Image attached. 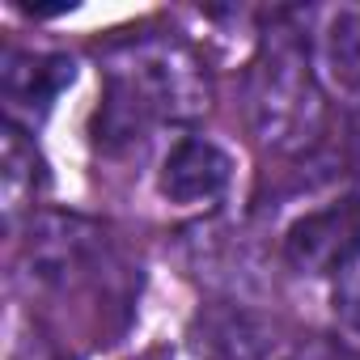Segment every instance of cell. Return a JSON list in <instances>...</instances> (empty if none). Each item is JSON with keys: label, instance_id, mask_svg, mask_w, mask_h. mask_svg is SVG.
<instances>
[{"label": "cell", "instance_id": "obj_1", "mask_svg": "<svg viewBox=\"0 0 360 360\" xmlns=\"http://www.w3.org/2000/svg\"><path fill=\"white\" fill-rule=\"evenodd\" d=\"M94 136L102 148H127L161 123H191L208 110L212 85L200 56L169 34H140L106 56Z\"/></svg>", "mask_w": 360, "mask_h": 360}, {"label": "cell", "instance_id": "obj_2", "mask_svg": "<svg viewBox=\"0 0 360 360\" xmlns=\"http://www.w3.org/2000/svg\"><path fill=\"white\" fill-rule=\"evenodd\" d=\"M246 110L263 148L297 157L326 131V102L297 30H271L246 77Z\"/></svg>", "mask_w": 360, "mask_h": 360}, {"label": "cell", "instance_id": "obj_3", "mask_svg": "<svg viewBox=\"0 0 360 360\" xmlns=\"http://www.w3.org/2000/svg\"><path fill=\"white\" fill-rule=\"evenodd\" d=\"M191 347L200 360H335V352L318 335L233 301L195 314Z\"/></svg>", "mask_w": 360, "mask_h": 360}, {"label": "cell", "instance_id": "obj_4", "mask_svg": "<svg viewBox=\"0 0 360 360\" xmlns=\"http://www.w3.org/2000/svg\"><path fill=\"white\" fill-rule=\"evenodd\" d=\"M284 259L301 276H343L360 259V195L297 217L284 233Z\"/></svg>", "mask_w": 360, "mask_h": 360}, {"label": "cell", "instance_id": "obj_5", "mask_svg": "<svg viewBox=\"0 0 360 360\" xmlns=\"http://www.w3.org/2000/svg\"><path fill=\"white\" fill-rule=\"evenodd\" d=\"M77 64L60 51H5V64H0V98H5V110L13 127L22 123H43L51 102L72 85Z\"/></svg>", "mask_w": 360, "mask_h": 360}, {"label": "cell", "instance_id": "obj_6", "mask_svg": "<svg viewBox=\"0 0 360 360\" xmlns=\"http://www.w3.org/2000/svg\"><path fill=\"white\" fill-rule=\"evenodd\" d=\"M233 178V161L221 144L204 140V136H187L178 140L165 161H161V174H157V191L169 200V204H183V208H195V204H212L221 200V191L229 187Z\"/></svg>", "mask_w": 360, "mask_h": 360}, {"label": "cell", "instance_id": "obj_7", "mask_svg": "<svg viewBox=\"0 0 360 360\" xmlns=\"http://www.w3.org/2000/svg\"><path fill=\"white\" fill-rule=\"evenodd\" d=\"M47 191V161L26 136V127H0V208L5 225L18 229L22 217H34V204Z\"/></svg>", "mask_w": 360, "mask_h": 360}, {"label": "cell", "instance_id": "obj_8", "mask_svg": "<svg viewBox=\"0 0 360 360\" xmlns=\"http://www.w3.org/2000/svg\"><path fill=\"white\" fill-rule=\"evenodd\" d=\"M322 60L326 72L360 98V9H339L322 34Z\"/></svg>", "mask_w": 360, "mask_h": 360}, {"label": "cell", "instance_id": "obj_9", "mask_svg": "<svg viewBox=\"0 0 360 360\" xmlns=\"http://www.w3.org/2000/svg\"><path fill=\"white\" fill-rule=\"evenodd\" d=\"M335 309H339V318H343L352 330H360V280L343 284V292L335 297Z\"/></svg>", "mask_w": 360, "mask_h": 360}, {"label": "cell", "instance_id": "obj_10", "mask_svg": "<svg viewBox=\"0 0 360 360\" xmlns=\"http://www.w3.org/2000/svg\"><path fill=\"white\" fill-rule=\"evenodd\" d=\"M18 360H64V352H60L47 335H39V330H34V339H22Z\"/></svg>", "mask_w": 360, "mask_h": 360}, {"label": "cell", "instance_id": "obj_11", "mask_svg": "<svg viewBox=\"0 0 360 360\" xmlns=\"http://www.w3.org/2000/svg\"><path fill=\"white\" fill-rule=\"evenodd\" d=\"M335 360H360V356H343V352H339V356H335Z\"/></svg>", "mask_w": 360, "mask_h": 360}]
</instances>
